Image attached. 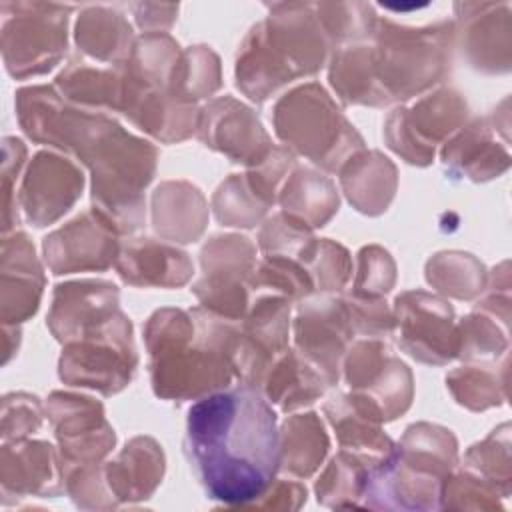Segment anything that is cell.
I'll return each mask as SVG.
<instances>
[{
    "label": "cell",
    "mask_w": 512,
    "mask_h": 512,
    "mask_svg": "<svg viewBox=\"0 0 512 512\" xmlns=\"http://www.w3.org/2000/svg\"><path fill=\"white\" fill-rule=\"evenodd\" d=\"M118 268L134 284H182L190 274V264L182 252L148 242L126 248Z\"/></svg>",
    "instance_id": "obj_6"
},
{
    "label": "cell",
    "mask_w": 512,
    "mask_h": 512,
    "mask_svg": "<svg viewBox=\"0 0 512 512\" xmlns=\"http://www.w3.org/2000/svg\"><path fill=\"white\" fill-rule=\"evenodd\" d=\"M368 464L356 454L332 458L316 482V500L326 508H360Z\"/></svg>",
    "instance_id": "obj_8"
},
{
    "label": "cell",
    "mask_w": 512,
    "mask_h": 512,
    "mask_svg": "<svg viewBox=\"0 0 512 512\" xmlns=\"http://www.w3.org/2000/svg\"><path fill=\"white\" fill-rule=\"evenodd\" d=\"M456 464L454 438L426 424L408 430L400 452H390L366 472L360 508L438 510L442 484Z\"/></svg>",
    "instance_id": "obj_2"
},
{
    "label": "cell",
    "mask_w": 512,
    "mask_h": 512,
    "mask_svg": "<svg viewBox=\"0 0 512 512\" xmlns=\"http://www.w3.org/2000/svg\"><path fill=\"white\" fill-rule=\"evenodd\" d=\"M184 452L210 500L244 508L280 470L276 414L250 384L212 392L188 410Z\"/></svg>",
    "instance_id": "obj_1"
},
{
    "label": "cell",
    "mask_w": 512,
    "mask_h": 512,
    "mask_svg": "<svg viewBox=\"0 0 512 512\" xmlns=\"http://www.w3.org/2000/svg\"><path fill=\"white\" fill-rule=\"evenodd\" d=\"M328 448L326 434L316 418H296L286 424L284 444H280V470L306 478L322 462Z\"/></svg>",
    "instance_id": "obj_7"
},
{
    "label": "cell",
    "mask_w": 512,
    "mask_h": 512,
    "mask_svg": "<svg viewBox=\"0 0 512 512\" xmlns=\"http://www.w3.org/2000/svg\"><path fill=\"white\" fill-rule=\"evenodd\" d=\"M306 504V488L298 482L276 480L268 486V490L254 502L244 508H262V510H298Z\"/></svg>",
    "instance_id": "obj_11"
},
{
    "label": "cell",
    "mask_w": 512,
    "mask_h": 512,
    "mask_svg": "<svg viewBox=\"0 0 512 512\" xmlns=\"http://www.w3.org/2000/svg\"><path fill=\"white\" fill-rule=\"evenodd\" d=\"M164 458L148 438L132 440L124 452L104 468L106 484L118 504L148 500L162 480Z\"/></svg>",
    "instance_id": "obj_5"
},
{
    "label": "cell",
    "mask_w": 512,
    "mask_h": 512,
    "mask_svg": "<svg viewBox=\"0 0 512 512\" xmlns=\"http://www.w3.org/2000/svg\"><path fill=\"white\" fill-rule=\"evenodd\" d=\"M404 348L424 362H446L452 358V310L438 298L426 294H404L398 298Z\"/></svg>",
    "instance_id": "obj_3"
},
{
    "label": "cell",
    "mask_w": 512,
    "mask_h": 512,
    "mask_svg": "<svg viewBox=\"0 0 512 512\" xmlns=\"http://www.w3.org/2000/svg\"><path fill=\"white\" fill-rule=\"evenodd\" d=\"M64 486L78 508L112 510L118 506L106 484V478H100V470L94 468V464L66 468Z\"/></svg>",
    "instance_id": "obj_10"
},
{
    "label": "cell",
    "mask_w": 512,
    "mask_h": 512,
    "mask_svg": "<svg viewBox=\"0 0 512 512\" xmlns=\"http://www.w3.org/2000/svg\"><path fill=\"white\" fill-rule=\"evenodd\" d=\"M502 494L476 474L460 472L442 484L440 508L444 510H500Z\"/></svg>",
    "instance_id": "obj_9"
},
{
    "label": "cell",
    "mask_w": 512,
    "mask_h": 512,
    "mask_svg": "<svg viewBox=\"0 0 512 512\" xmlns=\"http://www.w3.org/2000/svg\"><path fill=\"white\" fill-rule=\"evenodd\" d=\"M64 490L52 446L26 442L2 450V494L16 498H58ZM2 496V498H4Z\"/></svg>",
    "instance_id": "obj_4"
}]
</instances>
